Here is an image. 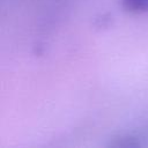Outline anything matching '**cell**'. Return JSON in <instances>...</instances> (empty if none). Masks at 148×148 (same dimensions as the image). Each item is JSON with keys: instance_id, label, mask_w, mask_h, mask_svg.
I'll return each instance as SVG.
<instances>
[{"instance_id": "cell-1", "label": "cell", "mask_w": 148, "mask_h": 148, "mask_svg": "<svg viewBox=\"0 0 148 148\" xmlns=\"http://www.w3.org/2000/svg\"><path fill=\"white\" fill-rule=\"evenodd\" d=\"M121 6L131 13L148 12V0H121Z\"/></svg>"}]
</instances>
